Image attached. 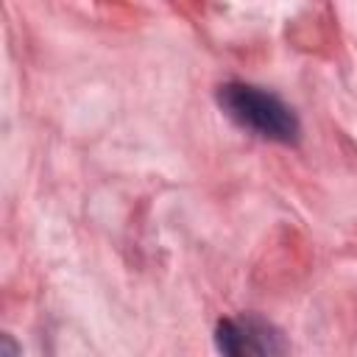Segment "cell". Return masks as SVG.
<instances>
[{
  "label": "cell",
  "instance_id": "cell-3",
  "mask_svg": "<svg viewBox=\"0 0 357 357\" xmlns=\"http://www.w3.org/2000/svg\"><path fill=\"white\" fill-rule=\"evenodd\" d=\"M11 354H17V349L11 346L8 335H3V349H0V357H11Z\"/></svg>",
  "mask_w": 357,
  "mask_h": 357
},
{
  "label": "cell",
  "instance_id": "cell-2",
  "mask_svg": "<svg viewBox=\"0 0 357 357\" xmlns=\"http://www.w3.org/2000/svg\"><path fill=\"white\" fill-rule=\"evenodd\" d=\"M215 346L229 357H273L287 351L282 332L254 312L220 318L215 326Z\"/></svg>",
  "mask_w": 357,
  "mask_h": 357
},
{
  "label": "cell",
  "instance_id": "cell-1",
  "mask_svg": "<svg viewBox=\"0 0 357 357\" xmlns=\"http://www.w3.org/2000/svg\"><path fill=\"white\" fill-rule=\"evenodd\" d=\"M218 106L223 114L237 123L240 128L279 142V145H296L301 139V123L298 114L273 92L245 84V81H226L215 92Z\"/></svg>",
  "mask_w": 357,
  "mask_h": 357
}]
</instances>
